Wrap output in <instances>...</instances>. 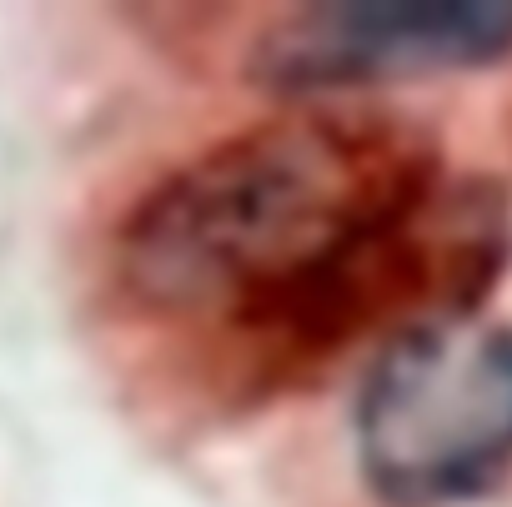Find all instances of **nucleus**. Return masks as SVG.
Here are the masks:
<instances>
[{
  "instance_id": "nucleus-2",
  "label": "nucleus",
  "mask_w": 512,
  "mask_h": 507,
  "mask_svg": "<svg viewBox=\"0 0 512 507\" xmlns=\"http://www.w3.org/2000/svg\"><path fill=\"white\" fill-rule=\"evenodd\" d=\"M357 467L382 507H457L512 467V327H402L357 392Z\"/></svg>"
},
{
  "instance_id": "nucleus-1",
  "label": "nucleus",
  "mask_w": 512,
  "mask_h": 507,
  "mask_svg": "<svg viewBox=\"0 0 512 507\" xmlns=\"http://www.w3.org/2000/svg\"><path fill=\"white\" fill-rule=\"evenodd\" d=\"M502 262V211L447 191L407 131L292 111L166 176L121 231L136 302L267 352L317 357L402 307L472 317Z\"/></svg>"
},
{
  "instance_id": "nucleus-3",
  "label": "nucleus",
  "mask_w": 512,
  "mask_h": 507,
  "mask_svg": "<svg viewBox=\"0 0 512 507\" xmlns=\"http://www.w3.org/2000/svg\"><path fill=\"white\" fill-rule=\"evenodd\" d=\"M512 56V0H327L282 16L251 51L277 96L477 71Z\"/></svg>"
}]
</instances>
